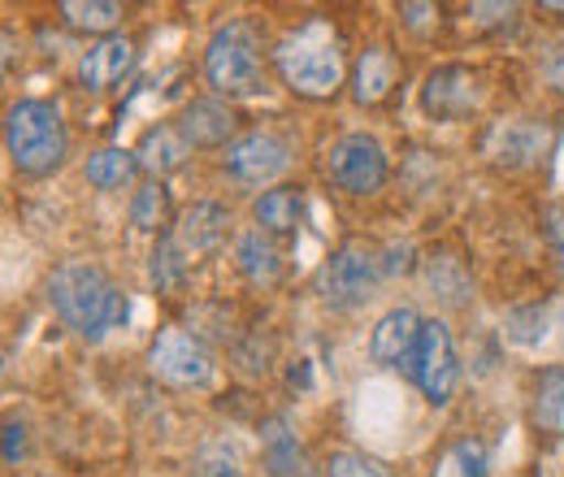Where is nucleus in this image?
<instances>
[{"label":"nucleus","mask_w":564,"mask_h":477,"mask_svg":"<svg viewBox=\"0 0 564 477\" xmlns=\"http://www.w3.org/2000/svg\"><path fill=\"white\" fill-rule=\"evenodd\" d=\"M413 261H417L413 243H391V248L382 252V278H404V273H413Z\"/></svg>","instance_id":"c756f323"},{"label":"nucleus","mask_w":564,"mask_h":477,"mask_svg":"<svg viewBox=\"0 0 564 477\" xmlns=\"http://www.w3.org/2000/svg\"><path fill=\"white\" fill-rule=\"evenodd\" d=\"M148 369L161 382L178 387V391H205L213 382V373H217L213 351L192 330H183V326L156 330V339L148 347Z\"/></svg>","instance_id":"423d86ee"},{"label":"nucleus","mask_w":564,"mask_h":477,"mask_svg":"<svg viewBox=\"0 0 564 477\" xmlns=\"http://www.w3.org/2000/svg\"><path fill=\"white\" fill-rule=\"evenodd\" d=\"M304 477H317V474H304Z\"/></svg>","instance_id":"e433bc0d"},{"label":"nucleus","mask_w":564,"mask_h":477,"mask_svg":"<svg viewBox=\"0 0 564 477\" xmlns=\"http://www.w3.org/2000/svg\"><path fill=\"white\" fill-rule=\"evenodd\" d=\"M192 156V143L183 139L178 127H148L140 139V148H135V161H140V170L148 178H165V174H174V170H183V161Z\"/></svg>","instance_id":"dca6fc26"},{"label":"nucleus","mask_w":564,"mask_h":477,"mask_svg":"<svg viewBox=\"0 0 564 477\" xmlns=\"http://www.w3.org/2000/svg\"><path fill=\"white\" fill-rule=\"evenodd\" d=\"M235 265L252 286H279L282 282V248L274 235L265 230H248L235 243Z\"/></svg>","instance_id":"f3484780"},{"label":"nucleus","mask_w":564,"mask_h":477,"mask_svg":"<svg viewBox=\"0 0 564 477\" xmlns=\"http://www.w3.org/2000/svg\"><path fill=\"white\" fill-rule=\"evenodd\" d=\"M235 109L221 105V100H192L178 118V131L192 148H230L235 143Z\"/></svg>","instance_id":"4468645a"},{"label":"nucleus","mask_w":564,"mask_h":477,"mask_svg":"<svg viewBox=\"0 0 564 477\" xmlns=\"http://www.w3.org/2000/svg\"><path fill=\"white\" fill-rule=\"evenodd\" d=\"M547 83H552L556 91H564V48H556V53L547 57Z\"/></svg>","instance_id":"f704fd0d"},{"label":"nucleus","mask_w":564,"mask_h":477,"mask_svg":"<svg viewBox=\"0 0 564 477\" xmlns=\"http://www.w3.org/2000/svg\"><path fill=\"white\" fill-rule=\"evenodd\" d=\"M221 165H226V174L235 178V183H243V187H261V183H274L282 170L291 165V143L279 135V131H248V135H239L230 148H226V156H221Z\"/></svg>","instance_id":"1a4fd4ad"},{"label":"nucleus","mask_w":564,"mask_h":477,"mask_svg":"<svg viewBox=\"0 0 564 477\" xmlns=\"http://www.w3.org/2000/svg\"><path fill=\"white\" fill-rule=\"evenodd\" d=\"M257 343H261V339L243 343L235 360H239V369H243V373H252V378H265V373H270V347H261V351H257Z\"/></svg>","instance_id":"2f4dec72"},{"label":"nucleus","mask_w":564,"mask_h":477,"mask_svg":"<svg viewBox=\"0 0 564 477\" xmlns=\"http://www.w3.org/2000/svg\"><path fill=\"white\" fill-rule=\"evenodd\" d=\"M543 308L539 304H530V308H517L512 317H508V335L517 343H539L543 339Z\"/></svg>","instance_id":"c85d7f7f"},{"label":"nucleus","mask_w":564,"mask_h":477,"mask_svg":"<svg viewBox=\"0 0 564 477\" xmlns=\"http://www.w3.org/2000/svg\"><path fill=\"white\" fill-rule=\"evenodd\" d=\"M422 317L413 308H391L378 317L373 335H369V356L373 365L382 369H409L413 365V351H417V339H422Z\"/></svg>","instance_id":"9d476101"},{"label":"nucleus","mask_w":564,"mask_h":477,"mask_svg":"<svg viewBox=\"0 0 564 477\" xmlns=\"http://www.w3.org/2000/svg\"><path fill=\"white\" fill-rule=\"evenodd\" d=\"M413 382L422 387V395L443 409L452 395H456V382H460V360H456V343H452V330L443 322H425L422 339H417V351H413V365H409Z\"/></svg>","instance_id":"6e6552de"},{"label":"nucleus","mask_w":564,"mask_h":477,"mask_svg":"<svg viewBox=\"0 0 564 477\" xmlns=\"http://www.w3.org/2000/svg\"><path fill=\"white\" fill-rule=\"evenodd\" d=\"M252 217H257V230H265L274 239H286L304 221V192L300 187H270V192L257 196Z\"/></svg>","instance_id":"a211bd4d"},{"label":"nucleus","mask_w":564,"mask_h":477,"mask_svg":"<svg viewBox=\"0 0 564 477\" xmlns=\"http://www.w3.org/2000/svg\"><path fill=\"white\" fill-rule=\"evenodd\" d=\"M378 282H382V257H378L369 243H360V239L335 248V252L322 261L317 278H313L322 304L335 308V313H348L356 304H365Z\"/></svg>","instance_id":"39448f33"},{"label":"nucleus","mask_w":564,"mask_h":477,"mask_svg":"<svg viewBox=\"0 0 564 477\" xmlns=\"http://www.w3.org/2000/svg\"><path fill=\"white\" fill-rule=\"evenodd\" d=\"M57 13H62V22L70 31H87V35H100V40L118 35L113 26L127 18V9L118 0H62Z\"/></svg>","instance_id":"4be33fe9"},{"label":"nucleus","mask_w":564,"mask_h":477,"mask_svg":"<svg viewBox=\"0 0 564 477\" xmlns=\"http://www.w3.org/2000/svg\"><path fill=\"white\" fill-rule=\"evenodd\" d=\"M226 235H230V213L213 200H196L174 226V239L183 243L187 257H209L226 243Z\"/></svg>","instance_id":"f8f14e48"},{"label":"nucleus","mask_w":564,"mask_h":477,"mask_svg":"<svg viewBox=\"0 0 564 477\" xmlns=\"http://www.w3.org/2000/svg\"><path fill=\"white\" fill-rule=\"evenodd\" d=\"M48 304L87 343L105 339L131 317L127 291H118V282L91 261H62L48 278Z\"/></svg>","instance_id":"f03ea898"},{"label":"nucleus","mask_w":564,"mask_h":477,"mask_svg":"<svg viewBox=\"0 0 564 477\" xmlns=\"http://www.w3.org/2000/svg\"><path fill=\"white\" fill-rule=\"evenodd\" d=\"M165 217H170V192H165V183L148 178L140 192H135V200H131V226L143 230V235H156L165 226Z\"/></svg>","instance_id":"b1692460"},{"label":"nucleus","mask_w":564,"mask_h":477,"mask_svg":"<svg viewBox=\"0 0 564 477\" xmlns=\"http://www.w3.org/2000/svg\"><path fill=\"white\" fill-rule=\"evenodd\" d=\"M0 40H4V74H13V31L4 26V31H0Z\"/></svg>","instance_id":"c9c22d12"},{"label":"nucleus","mask_w":564,"mask_h":477,"mask_svg":"<svg viewBox=\"0 0 564 477\" xmlns=\"http://www.w3.org/2000/svg\"><path fill=\"white\" fill-rule=\"evenodd\" d=\"M400 13H404V22H409L413 31H422L425 18H438V9H434V4H404Z\"/></svg>","instance_id":"72a5a7b5"},{"label":"nucleus","mask_w":564,"mask_h":477,"mask_svg":"<svg viewBox=\"0 0 564 477\" xmlns=\"http://www.w3.org/2000/svg\"><path fill=\"white\" fill-rule=\"evenodd\" d=\"M4 152L18 174L48 178L70 156V131L57 105L48 100H18L4 113Z\"/></svg>","instance_id":"7ed1b4c3"},{"label":"nucleus","mask_w":564,"mask_h":477,"mask_svg":"<svg viewBox=\"0 0 564 477\" xmlns=\"http://www.w3.org/2000/svg\"><path fill=\"white\" fill-rule=\"evenodd\" d=\"M543 221H547V243L556 248V261H561V273H564V200L547 208Z\"/></svg>","instance_id":"473e14b6"},{"label":"nucleus","mask_w":564,"mask_h":477,"mask_svg":"<svg viewBox=\"0 0 564 477\" xmlns=\"http://www.w3.org/2000/svg\"><path fill=\"white\" fill-rule=\"evenodd\" d=\"M135 69V40L131 35H105L78 57V83L87 91H113Z\"/></svg>","instance_id":"9b49d317"},{"label":"nucleus","mask_w":564,"mask_h":477,"mask_svg":"<svg viewBox=\"0 0 564 477\" xmlns=\"http://www.w3.org/2000/svg\"><path fill=\"white\" fill-rule=\"evenodd\" d=\"M400 74H404V69H400L395 53H391L387 44H369V48L356 57V66H352L356 105H382V100L395 91Z\"/></svg>","instance_id":"2eb2a0df"},{"label":"nucleus","mask_w":564,"mask_h":477,"mask_svg":"<svg viewBox=\"0 0 564 477\" xmlns=\"http://www.w3.org/2000/svg\"><path fill=\"white\" fill-rule=\"evenodd\" d=\"M192 477H243V465H239V452L221 438L205 443L196 456H192Z\"/></svg>","instance_id":"a878e982"},{"label":"nucleus","mask_w":564,"mask_h":477,"mask_svg":"<svg viewBox=\"0 0 564 477\" xmlns=\"http://www.w3.org/2000/svg\"><path fill=\"white\" fill-rule=\"evenodd\" d=\"M326 477H400L387 460L365 456V452H330L326 456Z\"/></svg>","instance_id":"bb28decb"},{"label":"nucleus","mask_w":564,"mask_h":477,"mask_svg":"<svg viewBox=\"0 0 564 477\" xmlns=\"http://www.w3.org/2000/svg\"><path fill=\"white\" fill-rule=\"evenodd\" d=\"M205 78L217 96H257L270 83L261 31L248 18H230L205 44Z\"/></svg>","instance_id":"20e7f679"},{"label":"nucleus","mask_w":564,"mask_h":477,"mask_svg":"<svg viewBox=\"0 0 564 477\" xmlns=\"http://www.w3.org/2000/svg\"><path fill=\"white\" fill-rule=\"evenodd\" d=\"M387 174H391L387 148L365 131L335 139L326 152V178L348 196H378L387 187Z\"/></svg>","instance_id":"0eeeda50"},{"label":"nucleus","mask_w":564,"mask_h":477,"mask_svg":"<svg viewBox=\"0 0 564 477\" xmlns=\"http://www.w3.org/2000/svg\"><path fill=\"white\" fill-rule=\"evenodd\" d=\"M187 270H192V257L183 252V243L174 239V230L156 235V248H152V261H148V278L156 286V295H174L187 286Z\"/></svg>","instance_id":"aec40b11"},{"label":"nucleus","mask_w":564,"mask_h":477,"mask_svg":"<svg viewBox=\"0 0 564 477\" xmlns=\"http://www.w3.org/2000/svg\"><path fill=\"white\" fill-rule=\"evenodd\" d=\"M561 409H564V369H543L539 373V409H534V416L543 425H556Z\"/></svg>","instance_id":"cd10ccee"},{"label":"nucleus","mask_w":564,"mask_h":477,"mask_svg":"<svg viewBox=\"0 0 564 477\" xmlns=\"http://www.w3.org/2000/svg\"><path fill=\"white\" fill-rule=\"evenodd\" d=\"M425 286L443 300V304H452V308H460V304H469L474 295V286H469V273L465 265L456 261V257H447V252H438V257H430L425 261Z\"/></svg>","instance_id":"5701e85b"},{"label":"nucleus","mask_w":564,"mask_h":477,"mask_svg":"<svg viewBox=\"0 0 564 477\" xmlns=\"http://www.w3.org/2000/svg\"><path fill=\"white\" fill-rule=\"evenodd\" d=\"M270 62L279 69L282 87L304 96V100H326L344 87L348 78V53H344V35L326 13L304 18L300 26H291L274 44Z\"/></svg>","instance_id":"f257e3e1"},{"label":"nucleus","mask_w":564,"mask_h":477,"mask_svg":"<svg viewBox=\"0 0 564 477\" xmlns=\"http://www.w3.org/2000/svg\"><path fill=\"white\" fill-rule=\"evenodd\" d=\"M22 460H26V425L9 416V421H4V465L18 469Z\"/></svg>","instance_id":"7c9ffc66"},{"label":"nucleus","mask_w":564,"mask_h":477,"mask_svg":"<svg viewBox=\"0 0 564 477\" xmlns=\"http://www.w3.org/2000/svg\"><path fill=\"white\" fill-rule=\"evenodd\" d=\"M434 477H487V447L478 438H460L447 447L443 465L434 469Z\"/></svg>","instance_id":"393cba45"},{"label":"nucleus","mask_w":564,"mask_h":477,"mask_svg":"<svg viewBox=\"0 0 564 477\" xmlns=\"http://www.w3.org/2000/svg\"><path fill=\"white\" fill-rule=\"evenodd\" d=\"M135 174H140L135 152H127V148H118V143L96 148V152L87 156V170H83V178H87L96 192H118V187H127Z\"/></svg>","instance_id":"412c9836"},{"label":"nucleus","mask_w":564,"mask_h":477,"mask_svg":"<svg viewBox=\"0 0 564 477\" xmlns=\"http://www.w3.org/2000/svg\"><path fill=\"white\" fill-rule=\"evenodd\" d=\"M261 456H265V469L270 477H304V452H300V438L291 434L286 416H270L261 425Z\"/></svg>","instance_id":"6ab92c4d"},{"label":"nucleus","mask_w":564,"mask_h":477,"mask_svg":"<svg viewBox=\"0 0 564 477\" xmlns=\"http://www.w3.org/2000/svg\"><path fill=\"white\" fill-rule=\"evenodd\" d=\"M422 105H425V113L438 118V122H452V118L469 113V109H474V78H469V69L438 66L425 78Z\"/></svg>","instance_id":"ddd939ff"}]
</instances>
